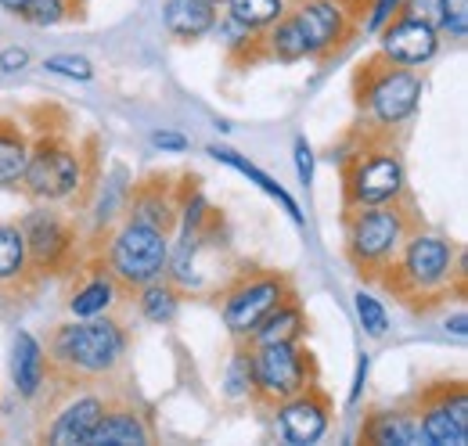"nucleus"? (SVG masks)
Here are the masks:
<instances>
[{"label":"nucleus","mask_w":468,"mask_h":446,"mask_svg":"<svg viewBox=\"0 0 468 446\" xmlns=\"http://www.w3.org/2000/svg\"><path fill=\"white\" fill-rule=\"evenodd\" d=\"M29 256H26V238L18 223H0V284L4 288H29L33 284Z\"/></svg>","instance_id":"nucleus-26"},{"label":"nucleus","mask_w":468,"mask_h":446,"mask_svg":"<svg viewBox=\"0 0 468 446\" xmlns=\"http://www.w3.org/2000/svg\"><path fill=\"white\" fill-rule=\"evenodd\" d=\"M119 295H122V284H119L105 267H101V260L94 263V267H87V274L83 281L72 288V295H69V313L72 317H105V313H112L119 303Z\"/></svg>","instance_id":"nucleus-20"},{"label":"nucleus","mask_w":468,"mask_h":446,"mask_svg":"<svg viewBox=\"0 0 468 446\" xmlns=\"http://www.w3.org/2000/svg\"><path fill=\"white\" fill-rule=\"evenodd\" d=\"M292 159H295V176H299V184L310 187V184H314V148H310L306 137H295Z\"/></svg>","instance_id":"nucleus-36"},{"label":"nucleus","mask_w":468,"mask_h":446,"mask_svg":"<svg viewBox=\"0 0 468 446\" xmlns=\"http://www.w3.org/2000/svg\"><path fill=\"white\" fill-rule=\"evenodd\" d=\"M152 443V429L144 421V414L130 403H112L105 407L101 421L94 425L87 446H148Z\"/></svg>","instance_id":"nucleus-19"},{"label":"nucleus","mask_w":468,"mask_h":446,"mask_svg":"<svg viewBox=\"0 0 468 446\" xmlns=\"http://www.w3.org/2000/svg\"><path fill=\"white\" fill-rule=\"evenodd\" d=\"M133 292H137V313H141L148 324L166 328V324L176 321L180 303H184V292L176 288L174 281L155 278V281H148V284H141V288H133Z\"/></svg>","instance_id":"nucleus-25"},{"label":"nucleus","mask_w":468,"mask_h":446,"mask_svg":"<svg viewBox=\"0 0 468 446\" xmlns=\"http://www.w3.org/2000/svg\"><path fill=\"white\" fill-rule=\"evenodd\" d=\"M367 371H371V356L367 353H360V360H356V375H353V386H350V407L360 403V396H364V386H367Z\"/></svg>","instance_id":"nucleus-38"},{"label":"nucleus","mask_w":468,"mask_h":446,"mask_svg":"<svg viewBox=\"0 0 468 446\" xmlns=\"http://www.w3.org/2000/svg\"><path fill=\"white\" fill-rule=\"evenodd\" d=\"M289 18L303 33L306 58L310 61H328L353 40L360 15L346 0H289Z\"/></svg>","instance_id":"nucleus-11"},{"label":"nucleus","mask_w":468,"mask_h":446,"mask_svg":"<svg viewBox=\"0 0 468 446\" xmlns=\"http://www.w3.org/2000/svg\"><path fill=\"white\" fill-rule=\"evenodd\" d=\"M353 306H356V317H360V328L371 334V338H386L389 332V313L382 306V299H375L371 292H356L353 295Z\"/></svg>","instance_id":"nucleus-33"},{"label":"nucleus","mask_w":468,"mask_h":446,"mask_svg":"<svg viewBox=\"0 0 468 446\" xmlns=\"http://www.w3.org/2000/svg\"><path fill=\"white\" fill-rule=\"evenodd\" d=\"M353 101L367 137H393V130L410 122L421 105V76L375 55L353 76Z\"/></svg>","instance_id":"nucleus-3"},{"label":"nucleus","mask_w":468,"mask_h":446,"mask_svg":"<svg viewBox=\"0 0 468 446\" xmlns=\"http://www.w3.org/2000/svg\"><path fill=\"white\" fill-rule=\"evenodd\" d=\"M18 230L26 238V256H29V271L33 278H48V274H65L76 267L80 260V230L65 213H58L48 202H37L22 220Z\"/></svg>","instance_id":"nucleus-10"},{"label":"nucleus","mask_w":468,"mask_h":446,"mask_svg":"<svg viewBox=\"0 0 468 446\" xmlns=\"http://www.w3.org/2000/svg\"><path fill=\"white\" fill-rule=\"evenodd\" d=\"M174 180L176 176H170V173L166 176L163 173H152L141 184H130L126 206H122V220L144 223V227H155V230L174 234L176 202H180V187H176Z\"/></svg>","instance_id":"nucleus-16"},{"label":"nucleus","mask_w":468,"mask_h":446,"mask_svg":"<svg viewBox=\"0 0 468 446\" xmlns=\"http://www.w3.org/2000/svg\"><path fill=\"white\" fill-rule=\"evenodd\" d=\"M224 11L231 15L234 22L249 26L252 33H263L267 26H274L289 11V0H228Z\"/></svg>","instance_id":"nucleus-30"},{"label":"nucleus","mask_w":468,"mask_h":446,"mask_svg":"<svg viewBox=\"0 0 468 446\" xmlns=\"http://www.w3.org/2000/svg\"><path fill=\"white\" fill-rule=\"evenodd\" d=\"M22 4H26V0H0V7H4V11H11V15H18V11H22Z\"/></svg>","instance_id":"nucleus-41"},{"label":"nucleus","mask_w":468,"mask_h":446,"mask_svg":"<svg viewBox=\"0 0 468 446\" xmlns=\"http://www.w3.org/2000/svg\"><path fill=\"white\" fill-rule=\"evenodd\" d=\"M152 148H159L163 155H180V152L191 148V141L184 133H176V130H155L152 133Z\"/></svg>","instance_id":"nucleus-37"},{"label":"nucleus","mask_w":468,"mask_h":446,"mask_svg":"<svg viewBox=\"0 0 468 446\" xmlns=\"http://www.w3.org/2000/svg\"><path fill=\"white\" fill-rule=\"evenodd\" d=\"M224 396L231 403H252V349L249 342H234L231 356L224 364Z\"/></svg>","instance_id":"nucleus-29"},{"label":"nucleus","mask_w":468,"mask_h":446,"mask_svg":"<svg viewBox=\"0 0 468 446\" xmlns=\"http://www.w3.org/2000/svg\"><path fill=\"white\" fill-rule=\"evenodd\" d=\"M206 155H213L217 163L231 166L234 173H241L245 180H252V184H256V187H260L267 198H274V202H278V206L289 213V220L303 227V209H299V202H295L292 195H289V191H285V187H282V184H278L271 173H263V169L256 166V163H249L241 152H234V148H224V144H209V148H206Z\"/></svg>","instance_id":"nucleus-23"},{"label":"nucleus","mask_w":468,"mask_h":446,"mask_svg":"<svg viewBox=\"0 0 468 446\" xmlns=\"http://www.w3.org/2000/svg\"><path fill=\"white\" fill-rule=\"evenodd\" d=\"M29 65V51L26 48H4L0 51V72H18Z\"/></svg>","instance_id":"nucleus-39"},{"label":"nucleus","mask_w":468,"mask_h":446,"mask_svg":"<svg viewBox=\"0 0 468 446\" xmlns=\"http://www.w3.org/2000/svg\"><path fill=\"white\" fill-rule=\"evenodd\" d=\"M220 7H213L209 0H166L163 4V26L176 44H195L206 40L217 26Z\"/></svg>","instance_id":"nucleus-21"},{"label":"nucleus","mask_w":468,"mask_h":446,"mask_svg":"<svg viewBox=\"0 0 468 446\" xmlns=\"http://www.w3.org/2000/svg\"><path fill=\"white\" fill-rule=\"evenodd\" d=\"M29 148H33V133L26 130V122L15 115H0V187L22 184Z\"/></svg>","instance_id":"nucleus-24"},{"label":"nucleus","mask_w":468,"mask_h":446,"mask_svg":"<svg viewBox=\"0 0 468 446\" xmlns=\"http://www.w3.org/2000/svg\"><path fill=\"white\" fill-rule=\"evenodd\" d=\"M375 37H378L375 55L393 61V65H404V69L429 65L440 55V40H443L436 22L429 15H418V11H397Z\"/></svg>","instance_id":"nucleus-13"},{"label":"nucleus","mask_w":468,"mask_h":446,"mask_svg":"<svg viewBox=\"0 0 468 446\" xmlns=\"http://www.w3.org/2000/svg\"><path fill=\"white\" fill-rule=\"evenodd\" d=\"M130 349V332L119 324L116 317H72L55 328L48 360L51 375H58L65 386L80 382H101L112 378Z\"/></svg>","instance_id":"nucleus-2"},{"label":"nucleus","mask_w":468,"mask_h":446,"mask_svg":"<svg viewBox=\"0 0 468 446\" xmlns=\"http://www.w3.org/2000/svg\"><path fill=\"white\" fill-rule=\"evenodd\" d=\"M310 332V321H306V310L299 303V295H289L282 299L260 324L256 332L249 334V345H267V342H303Z\"/></svg>","instance_id":"nucleus-22"},{"label":"nucleus","mask_w":468,"mask_h":446,"mask_svg":"<svg viewBox=\"0 0 468 446\" xmlns=\"http://www.w3.org/2000/svg\"><path fill=\"white\" fill-rule=\"evenodd\" d=\"M87 180H90L87 155L69 141V133L61 126H48L33 137L29 163H26L22 184H18L33 202H48V206L76 202L83 195Z\"/></svg>","instance_id":"nucleus-5"},{"label":"nucleus","mask_w":468,"mask_h":446,"mask_svg":"<svg viewBox=\"0 0 468 446\" xmlns=\"http://www.w3.org/2000/svg\"><path fill=\"white\" fill-rule=\"evenodd\" d=\"M414 414H418L425 446L468 443V389L462 378L425 386L414 399Z\"/></svg>","instance_id":"nucleus-12"},{"label":"nucleus","mask_w":468,"mask_h":446,"mask_svg":"<svg viewBox=\"0 0 468 446\" xmlns=\"http://www.w3.org/2000/svg\"><path fill=\"white\" fill-rule=\"evenodd\" d=\"M271 414H274L278 440L289 446L321 443L332 429V399L321 386H310V389L282 399L278 407H271Z\"/></svg>","instance_id":"nucleus-14"},{"label":"nucleus","mask_w":468,"mask_h":446,"mask_svg":"<svg viewBox=\"0 0 468 446\" xmlns=\"http://www.w3.org/2000/svg\"><path fill=\"white\" fill-rule=\"evenodd\" d=\"M260 58L263 61H282V65H295V61H306V44H303V33L295 29V22L289 18V11L267 26L260 33Z\"/></svg>","instance_id":"nucleus-27"},{"label":"nucleus","mask_w":468,"mask_h":446,"mask_svg":"<svg viewBox=\"0 0 468 446\" xmlns=\"http://www.w3.org/2000/svg\"><path fill=\"white\" fill-rule=\"evenodd\" d=\"M360 443L371 446H425L414 407H378L360 425Z\"/></svg>","instance_id":"nucleus-18"},{"label":"nucleus","mask_w":468,"mask_h":446,"mask_svg":"<svg viewBox=\"0 0 468 446\" xmlns=\"http://www.w3.org/2000/svg\"><path fill=\"white\" fill-rule=\"evenodd\" d=\"M44 69L55 72V76H65V80H76V83H90L94 80V65L83 55H51L44 58Z\"/></svg>","instance_id":"nucleus-34"},{"label":"nucleus","mask_w":468,"mask_h":446,"mask_svg":"<svg viewBox=\"0 0 468 446\" xmlns=\"http://www.w3.org/2000/svg\"><path fill=\"white\" fill-rule=\"evenodd\" d=\"M252 349V403L271 410L295 392L317 386V360L306 342H267Z\"/></svg>","instance_id":"nucleus-8"},{"label":"nucleus","mask_w":468,"mask_h":446,"mask_svg":"<svg viewBox=\"0 0 468 446\" xmlns=\"http://www.w3.org/2000/svg\"><path fill=\"white\" fill-rule=\"evenodd\" d=\"M98 260L122 284V292H133V288L166 274L170 234L144 227V223L122 220L119 227H109L105 245L98 249Z\"/></svg>","instance_id":"nucleus-6"},{"label":"nucleus","mask_w":468,"mask_h":446,"mask_svg":"<svg viewBox=\"0 0 468 446\" xmlns=\"http://www.w3.org/2000/svg\"><path fill=\"white\" fill-rule=\"evenodd\" d=\"M408 198V169L389 137H364L343 166L346 206H386Z\"/></svg>","instance_id":"nucleus-7"},{"label":"nucleus","mask_w":468,"mask_h":446,"mask_svg":"<svg viewBox=\"0 0 468 446\" xmlns=\"http://www.w3.org/2000/svg\"><path fill=\"white\" fill-rule=\"evenodd\" d=\"M51 378V360L48 349L33 332H15L11 338V382L22 399H37Z\"/></svg>","instance_id":"nucleus-17"},{"label":"nucleus","mask_w":468,"mask_h":446,"mask_svg":"<svg viewBox=\"0 0 468 446\" xmlns=\"http://www.w3.org/2000/svg\"><path fill=\"white\" fill-rule=\"evenodd\" d=\"M378 281L410 310H421L447 299L451 288L465 292V256L451 238L414 227Z\"/></svg>","instance_id":"nucleus-1"},{"label":"nucleus","mask_w":468,"mask_h":446,"mask_svg":"<svg viewBox=\"0 0 468 446\" xmlns=\"http://www.w3.org/2000/svg\"><path fill=\"white\" fill-rule=\"evenodd\" d=\"M436 29L440 37H451V40H465L468 37V0H436Z\"/></svg>","instance_id":"nucleus-32"},{"label":"nucleus","mask_w":468,"mask_h":446,"mask_svg":"<svg viewBox=\"0 0 468 446\" xmlns=\"http://www.w3.org/2000/svg\"><path fill=\"white\" fill-rule=\"evenodd\" d=\"M209 4H213V7H224V4H228V0H209Z\"/></svg>","instance_id":"nucleus-43"},{"label":"nucleus","mask_w":468,"mask_h":446,"mask_svg":"<svg viewBox=\"0 0 468 446\" xmlns=\"http://www.w3.org/2000/svg\"><path fill=\"white\" fill-rule=\"evenodd\" d=\"M295 288L282 271H234L220 288V317L234 342H249L256 324Z\"/></svg>","instance_id":"nucleus-9"},{"label":"nucleus","mask_w":468,"mask_h":446,"mask_svg":"<svg viewBox=\"0 0 468 446\" xmlns=\"http://www.w3.org/2000/svg\"><path fill=\"white\" fill-rule=\"evenodd\" d=\"M109 399L101 396L98 389H83L80 386H69V399L61 403L51 418V425L44 429V443L55 446H87L94 425L101 421Z\"/></svg>","instance_id":"nucleus-15"},{"label":"nucleus","mask_w":468,"mask_h":446,"mask_svg":"<svg viewBox=\"0 0 468 446\" xmlns=\"http://www.w3.org/2000/svg\"><path fill=\"white\" fill-rule=\"evenodd\" d=\"M400 4H404V0H367V7H364V11H367V15H364V33L375 37V33L400 11Z\"/></svg>","instance_id":"nucleus-35"},{"label":"nucleus","mask_w":468,"mask_h":446,"mask_svg":"<svg viewBox=\"0 0 468 446\" xmlns=\"http://www.w3.org/2000/svg\"><path fill=\"white\" fill-rule=\"evenodd\" d=\"M414 227H418V217L404 206V198L386 206H346L343 252L360 278L378 281V274L389 267V260L400 252L404 238Z\"/></svg>","instance_id":"nucleus-4"},{"label":"nucleus","mask_w":468,"mask_h":446,"mask_svg":"<svg viewBox=\"0 0 468 446\" xmlns=\"http://www.w3.org/2000/svg\"><path fill=\"white\" fill-rule=\"evenodd\" d=\"M346 4H350L356 15H364V7H367V0H346Z\"/></svg>","instance_id":"nucleus-42"},{"label":"nucleus","mask_w":468,"mask_h":446,"mask_svg":"<svg viewBox=\"0 0 468 446\" xmlns=\"http://www.w3.org/2000/svg\"><path fill=\"white\" fill-rule=\"evenodd\" d=\"M447 334H454L458 342H465V334H468V317H465V310H458L454 317H447Z\"/></svg>","instance_id":"nucleus-40"},{"label":"nucleus","mask_w":468,"mask_h":446,"mask_svg":"<svg viewBox=\"0 0 468 446\" xmlns=\"http://www.w3.org/2000/svg\"><path fill=\"white\" fill-rule=\"evenodd\" d=\"M80 7V0H26L18 18H26L29 26H40V29H51L65 18H72Z\"/></svg>","instance_id":"nucleus-31"},{"label":"nucleus","mask_w":468,"mask_h":446,"mask_svg":"<svg viewBox=\"0 0 468 446\" xmlns=\"http://www.w3.org/2000/svg\"><path fill=\"white\" fill-rule=\"evenodd\" d=\"M213 33H217V40H224V48H228V55H231L234 65H241V61H249V65H252V61H263V58H260V33H252V29L241 26V22H234L228 11L217 15Z\"/></svg>","instance_id":"nucleus-28"}]
</instances>
